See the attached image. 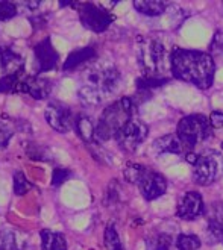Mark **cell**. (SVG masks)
Masks as SVG:
<instances>
[{
	"label": "cell",
	"mask_w": 223,
	"mask_h": 250,
	"mask_svg": "<svg viewBox=\"0 0 223 250\" xmlns=\"http://www.w3.org/2000/svg\"><path fill=\"white\" fill-rule=\"evenodd\" d=\"M170 73L182 82L208 90L214 83L216 62L211 53L173 47L170 52Z\"/></svg>",
	"instance_id": "cell-1"
},
{
	"label": "cell",
	"mask_w": 223,
	"mask_h": 250,
	"mask_svg": "<svg viewBox=\"0 0 223 250\" xmlns=\"http://www.w3.org/2000/svg\"><path fill=\"white\" fill-rule=\"evenodd\" d=\"M122 83V75L114 64H99L84 71V82L78 90L79 100L85 106H99L114 94Z\"/></svg>",
	"instance_id": "cell-2"
},
{
	"label": "cell",
	"mask_w": 223,
	"mask_h": 250,
	"mask_svg": "<svg viewBox=\"0 0 223 250\" xmlns=\"http://www.w3.org/2000/svg\"><path fill=\"white\" fill-rule=\"evenodd\" d=\"M138 105L134 97H122L114 104L103 109L100 119L96 125V143L108 141L115 138L117 132L120 130L132 117L137 115Z\"/></svg>",
	"instance_id": "cell-3"
},
{
	"label": "cell",
	"mask_w": 223,
	"mask_h": 250,
	"mask_svg": "<svg viewBox=\"0 0 223 250\" xmlns=\"http://www.w3.org/2000/svg\"><path fill=\"white\" fill-rule=\"evenodd\" d=\"M137 60L143 76L147 78H166L164 73L170 67V58L167 55L164 42L152 37H140L137 44Z\"/></svg>",
	"instance_id": "cell-4"
},
{
	"label": "cell",
	"mask_w": 223,
	"mask_h": 250,
	"mask_svg": "<svg viewBox=\"0 0 223 250\" xmlns=\"http://www.w3.org/2000/svg\"><path fill=\"white\" fill-rule=\"evenodd\" d=\"M176 135L181 138L187 149H193L213 137V126L208 117L202 114H191L181 119V122L178 123Z\"/></svg>",
	"instance_id": "cell-5"
},
{
	"label": "cell",
	"mask_w": 223,
	"mask_h": 250,
	"mask_svg": "<svg viewBox=\"0 0 223 250\" xmlns=\"http://www.w3.org/2000/svg\"><path fill=\"white\" fill-rule=\"evenodd\" d=\"M223 176V156L219 152L210 150L198 155L193 164V181L198 185L206 187L217 182Z\"/></svg>",
	"instance_id": "cell-6"
},
{
	"label": "cell",
	"mask_w": 223,
	"mask_h": 250,
	"mask_svg": "<svg viewBox=\"0 0 223 250\" xmlns=\"http://www.w3.org/2000/svg\"><path fill=\"white\" fill-rule=\"evenodd\" d=\"M74 8H78L79 20L84 24V27L90 29L91 32L102 34L105 32L112 23L114 17L111 14L99 5L94 3H73Z\"/></svg>",
	"instance_id": "cell-7"
},
{
	"label": "cell",
	"mask_w": 223,
	"mask_h": 250,
	"mask_svg": "<svg viewBox=\"0 0 223 250\" xmlns=\"http://www.w3.org/2000/svg\"><path fill=\"white\" fill-rule=\"evenodd\" d=\"M147 134H149L147 125L138 119V115H135L117 132L115 141L122 149L128 152H134V150H137L138 146L147 138Z\"/></svg>",
	"instance_id": "cell-8"
},
{
	"label": "cell",
	"mask_w": 223,
	"mask_h": 250,
	"mask_svg": "<svg viewBox=\"0 0 223 250\" xmlns=\"http://www.w3.org/2000/svg\"><path fill=\"white\" fill-rule=\"evenodd\" d=\"M44 117H46L47 125L53 130L59 132V134H67V132L74 129V119L76 117L73 115L71 109L67 105H64L63 102H49L46 111H44Z\"/></svg>",
	"instance_id": "cell-9"
},
{
	"label": "cell",
	"mask_w": 223,
	"mask_h": 250,
	"mask_svg": "<svg viewBox=\"0 0 223 250\" xmlns=\"http://www.w3.org/2000/svg\"><path fill=\"white\" fill-rule=\"evenodd\" d=\"M34 56H35L37 73H46V71L53 70L59 61V55L55 50L52 40L49 37L40 41L34 47Z\"/></svg>",
	"instance_id": "cell-10"
},
{
	"label": "cell",
	"mask_w": 223,
	"mask_h": 250,
	"mask_svg": "<svg viewBox=\"0 0 223 250\" xmlns=\"http://www.w3.org/2000/svg\"><path fill=\"white\" fill-rule=\"evenodd\" d=\"M205 212L202 196L198 191H188L178 202V217L182 220H196Z\"/></svg>",
	"instance_id": "cell-11"
},
{
	"label": "cell",
	"mask_w": 223,
	"mask_h": 250,
	"mask_svg": "<svg viewBox=\"0 0 223 250\" xmlns=\"http://www.w3.org/2000/svg\"><path fill=\"white\" fill-rule=\"evenodd\" d=\"M141 194L146 200L152 202L158 197H161L167 189V181L166 178L158 171H154L152 168L147 171L144 179L138 184Z\"/></svg>",
	"instance_id": "cell-12"
},
{
	"label": "cell",
	"mask_w": 223,
	"mask_h": 250,
	"mask_svg": "<svg viewBox=\"0 0 223 250\" xmlns=\"http://www.w3.org/2000/svg\"><path fill=\"white\" fill-rule=\"evenodd\" d=\"M19 93L29 94L35 100H44L52 93V82L41 76H24L19 85Z\"/></svg>",
	"instance_id": "cell-13"
},
{
	"label": "cell",
	"mask_w": 223,
	"mask_h": 250,
	"mask_svg": "<svg viewBox=\"0 0 223 250\" xmlns=\"http://www.w3.org/2000/svg\"><path fill=\"white\" fill-rule=\"evenodd\" d=\"M23 58L14 52L11 47L0 46V73L5 75H16V73H23Z\"/></svg>",
	"instance_id": "cell-14"
},
{
	"label": "cell",
	"mask_w": 223,
	"mask_h": 250,
	"mask_svg": "<svg viewBox=\"0 0 223 250\" xmlns=\"http://www.w3.org/2000/svg\"><path fill=\"white\" fill-rule=\"evenodd\" d=\"M154 149L156 153L182 155L187 147L176 134H167V135H162L154 141Z\"/></svg>",
	"instance_id": "cell-15"
},
{
	"label": "cell",
	"mask_w": 223,
	"mask_h": 250,
	"mask_svg": "<svg viewBox=\"0 0 223 250\" xmlns=\"http://www.w3.org/2000/svg\"><path fill=\"white\" fill-rule=\"evenodd\" d=\"M208 232L217 240L223 241V202H214L208 212Z\"/></svg>",
	"instance_id": "cell-16"
},
{
	"label": "cell",
	"mask_w": 223,
	"mask_h": 250,
	"mask_svg": "<svg viewBox=\"0 0 223 250\" xmlns=\"http://www.w3.org/2000/svg\"><path fill=\"white\" fill-rule=\"evenodd\" d=\"M74 130L78 132L79 138L87 144L96 143V125L94 122L85 114H79L74 119Z\"/></svg>",
	"instance_id": "cell-17"
},
{
	"label": "cell",
	"mask_w": 223,
	"mask_h": 250,
	"mask_svg": "<svg viewBox=\"0 0 223 250\" xmlns=\"http://www.w3.org/2000/svg\"><path fill=\"white\" fill-rule=\"evenodd\" d=\"M94 58H96V50L91 46L82 47V49H76V50H73L67 56V60L64 61V65H63V70L64 71L74 70V68H78L79 65L94 60Z\"/></svg>",
	"instance_id": "cell-18"
},
{
	"label": "cell",
	"mask_w": 223,
	"mask_h": 250,
	"mask_svg": "<svg viewBox=\"0 0 223 250\" xmlns=\"http://www.w3.org/2000/svg\"><path fill=\"white\" fill-rule=\"evenodd\" d=\"M40 237H41V250H67V241L63 233L43 229L40 232Z\"/></svg>",
	"instance_id": "cell-19"
},
{
	"label": "cell",
	"mask_w": 223,
	"mask_h": 250,
	"mask_svg": "<svg viewBox=\"0 0 223 250\" xmlns=\"http://www.w3.org/2000/svg\"><path fill=\"white\" fill-rule=\"evenodd\" d=\"M141 16L146 17H158L162 12H166L167 3L159 2V0H135L132 3Z\"/></svg>",
	"instance_id": "cell-20"
},
{
	"label": "cell",
	"mask_w": 223,
	"mask_h": 250,
	"mask_svg": "<svg viewBox=\"0 0 223 250\" xmlns=\"http://www.w3.org/2000/svg\"><path fill=\"white\" fill-rule=\"evenodd\" d=\"M24 243L20 241V235L12 229L0 230V250H23Z\"/></svg>",
	"instance_id": "cell-21"
},
{
	"label": "cell",
	"mask_w": 223,
	"mask_h": 250,
	"mask_svg": "<svg viewBox=\"0 0 223 250\" xmlns=\"http://www.w3.org/2000/svg\"><path fill=\"white\" fill-rule=\"evenodd\" d=\"M173 243L172 235L167 232H158L146 240V250H170Z\"/></svg>",
	"instance_id": "cell-22"
},
{
	"label": "cell",
	"mask_w": 223,
	"mask_h": 250,
	"mask_svg": "<svg viewBox=\"0 0 223 250\" xmlns=\"http://www.w3.org/2000/svg\"><path fill=\"white\" fill-rule=\"evenodd\" d=\"M149 170L151 168H147L146 166H141V164H128L123 170V178L129 184L138 185L144 179V176L147 174Z\"/></svg>",
	"instance_id": "cell-23"
},
{
	"label": "cell",
	"mask_w": 223,
	"mask_h": 250,
	"mask_svg": "<svg viewBox=\"0 0 223 250\" xmlns=\"http://www.w3.org/2000/svg\"><path fill=\"white\" fill-rule=\"evenodd\" d=\"M170 79L169 78H147V76H140L137 79V91H147L151 93L154 88L162 86L164 83H167Z\"/></svg>",
	"instance_id": "cell-24"
},
{
	"label": "cell",
	"mask_w": 223,
	"mask_h": 250,
	"mask_svg": "<svg viewBox=\"0 0 223 250\" xmlns=\"http://www.w3.org/2000/svg\"><path fill=\"white\" fill-rule=\"evenodd\" d=\"M20 82H22V73L2 76L0 78V93H19Z\"/></svg>",
	"instance_id": "cell-25"
},
{
	"label": "cell",
	"mask_w": 223,
	"mask_h": 250,
	"mask_svg": "<svg viewBox=\"0 0 223 250\" xmlns=\"http://www.w3.org/2000/svg\"><path fill=\"white\" fill-rule=\"evenodd\" d=\"M103 241H105L107 250H123V244L118 237V232L114 225H108L103 235Z\"/></svg>",
	"instance_id": "cell-26"
},
{
	"label": "cell",
	"mask_w": 223,
	"mask_h": 250,
	"mask_svg": "<svg viewBox=\"0 0 223 250\" xmlns=\"http://www.w3.org/2000/svg\"><path fill=\"white\" fill-rule=\"evenodd\" d=\"M201 246H202V243L196 235L181 233L176 240L178 250H201Z\"/></svg>",
	"instance_id": "cell-27"
},
{
	"label": "cell",
	"mask_w": 223,
	"mask_h": 250,
	"mask_svg": "<svg viewBox=\"0 0 223 250\" xmlns=\"http://www.w3.org/2000/svg\"><path fill=\"white\" fill-rule=\"evenodd\" d=\"M31 188H32V185L26 179V176H24L23 171L14 173V193H16L17 196H23Z\"/></svg>",
	"instance_id": "cell-28"
},
{
	"label": "cell",
	"mask_w": 223,
	"mask_h": 250,
	"mask_svg": "<svg viewBox=\"0 0 223 250\" xmlns=\"http://www.w3.org/2000/svg\"><path fill=\"white\" fill-rule=\"evenodd\" d=\"M19 14L17 5L12 2H0V21L14 19Z\"/></svg>",
	"instance_id": "cell-29"
},
{
	"label": "cell",
	"mask_w": 223,
	"mask_h": 250,
	"mask_svg": "<svg viewBox=\"0 0 223 250\" xmlns=\"http://www.w3.org/2000/svg\"><path fill=\"white\" fill-rule=\"evenodd\" d=\"M26 152L27 155L31 156V159H38V161H50L49 155H47V150L44 149L41 146H37V144H31L29 147H26Z\"/></svg>",
	"instance_id": "cell-30"
},
{
	"label": "cell",
	"mask_w": 223,
	"mask_h": 250,
	"mask_svg": "<svg viewBox=\"0 0 223 250\" xmlns=\"http://www.w3.org/2000/svg\"><path fill=\"white\" fill-rule=\"evenodd\" d=\"M12 135H14L12 127H9V125L5 122H0V150L5 149V147L8 146Z\"/></svg>",
	"instance_id": "cell-31"
},
{
	"label": "cell",
	"mask_w": 223,
	"mask_h": 250,
	"mask_svg": "<svg viewBox=\"0 0 223 250\" xmlns=\"http://www.w3.org/2000/svg\"><path fill=\"white\" fill-rule=\"evenodd\" d=\"M70 176H71V173L67 168H55L53 170V174H52V185L53 187L63 185L70 178Z\"/></svg>",
	"instance_id": "cell-32"
},
{
	"label": "cell",
	"mask_w": 223,
	"mask_h": 250,
	"mask_svg": "<svg viewBox=\"0 0 223 250\" xmlns=\"http://www.w3.org/2000/svg\"><path fill=\"white\" fill-rule=\"evenodd\" d=\"M210 123L213 127H223V112L213 111L210 115Z\"/></svg>",
	"instance_id": "cell-33"
},
{
	"label": "cell",
	"mask_w": 223,
	"mask_h": 250,
	"mask_svg": "<svg viewBox=\"0 0 223 250\" xmlns=\"http://www.w3.org/2000/svg\"><path fill=\"white\" fill-rule=\"evenodd\" d=\"M222 149H223V143H222Z\"/></svg>",
	"instance_id": "cell-34"
}]
</instances>
